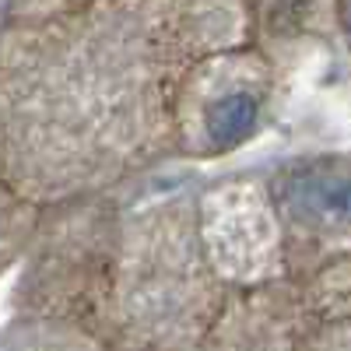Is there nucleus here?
Segmentation results:
<instances>
[{
    "label": "nucleus",
    "instance_id": "nucleus-8",
    "mask_svg": "<svg viewBox=\"0 0 351 351\" xmlns=\"http://www.w3.org/2000/svg\"><path fill=\"white\" fill-rule=\"evenodd\" d=\"M0 351H112L74 324L46 316H18L0 324Z\"/></svg>",
    "mask_w": 351,
    "mask_h": 351
},
{
    "label": "nucleus",
    "instance_id": "nucleus-1",
    "mask_svg": "<svg viewBox=\"0 0 351 351\" xmlns=\"http://www.w3.org/2000/svg\"><path fill=\"white\" fill-rule=\"evenodd\" d=\"M243 0H84L0 21V180L36 208L120 193L176 158V88L246 43Z\"/></svg>",
    "mask_w": 351,
    "mask_h": 351
},
{
    "label": "nucleus",
    "instance_id": "nucleus-13",
    "mask_svg": "<svg viewBox=\"0 0 351 351\" xmlns=\"http://www.w3.org/2000/svg\"><path fill=\"white\" fill-rule=\"evenodd\" d=\"M169 351H204L200 344H183V348H169Z\"/></svg>",
    "mask_w": 351,
    "mask_h": 351
},
{
    "label": "nucleus",
    "instance_id": "nucleus-4",
    "mask_svg": "<svg viewBox=\"0 0 351 351\" xmlns=\"http://www.w3.org/2000/svg\"><path fill=\"white\" fill-rule=\"evenodd\" d=\"M263 180L285 236L288 278L351 256V152L288 158Z\"/></svg>",
    "mask_w": 351,
    "mask_h": 351
},
{
    "label": "nucleus",
    "instance_id": "nucleus-2",
    "mask_svg": "<svg viewBox=\"0 0 351 351\" xmlns=\"http://www.w3.org/2000/svg\"><path fill=\"white\" fill-rule=\"evenodd\" d=\"M225 299L197 232V197L127 204L112 193L88 334L112 351L200 344Z\"/></svg>",
    "mask_w": 351,
    "mask_h": 351
},
{
    "label": "nucleus",
    "instance_id": "nucleus-11",
    "mask_svg": "<svg viewBox=\"0 0 351 351\" xmlns=\"http://www.w3.org/2000/svg\"><path fill=\"white\" fill-rule=\"evenodd\" d=\"M67 4H84V0H11L8 14H32V11H49V8H67Z\"/></svg>",
    "mask_w": 351,
    "mask_h": 351
},
{
    "label": "nucleus",
    "instance_id": "nucleus-5",
    "mask_svg": "<svg viewBox=\"0 0 351 351\" xmlns=\"http://www.w3.org/2000/svg\"><path fill=\"white\" fill-rule=\"evenodd\" d=\"M197 232L225 288L288 278L285 236L263 176H239L197 193Z\"/></svg>",
    "mask_w": 351,
    "mask_h": 351
},
{
    "label": "nucleus",
    "instance_id": "nucleus-6",
    "mask_svg": "<svg viewBox=\"0 0 351 351\" xmlns=\"http://www.w3.org/2000/svg\"><path fill=\"white\" fill-rule=\"evenodd\" d=\"M306 313L295 278L225 288V299L204 330V351H295Z\"/></svg>",
    "mask_w": 351,
    "mask_h": 351
},
{
    "label": "nucleus",
    "instance_id": "nucleus-3",
    "mask_svg": "<svg viewBox=\"0 0 351 351\" xmlns=\"http://www.w3.org/2000/svg\"><path fill=\"white\" fill-rule=\"evenodd\" d=\"M278 64L260 43L200 53L176 88V158L218 162L253 144L274 120Z\"/></svg>",
    "mask_w": 351,
    "mask_h": 351
},
{
    "label": "nucleus",
    "instance_id": "nucleus-9",
    "mask_svg": "<svg viewBox=\"0 0 351 351\" xmlns=\"http://www.w3.org/2000/svg\"><path fill=\"white\" fill-rule=\"evenodd\" d=\"M43 208L18 197L4 180H0V278H4L14 263H21L28 243H32L39 228Z\"/></svg>",
    "mask_w": 351,
    "mask_h": 351
},
{
    "label": "nucleus",
    "instance_id": "nucleus-10",
    "mask_svg": "<svg viewBox=\"0 0 351 351\" xmlns=\"http://www.w3.org/2000/svg\"><path fill=\"white\" fill-rule=\"evenodd\" d=\"M295 351H351V313L306 324Z\"/></svg>",
    "mask_w": 351,
    "mask_h": 351
},
{
    "label": "nucleus",
    "instance_id": "nucleus-12",
    "mask_svg": "<svg viewBox=\"0 0 351 351\" xmlns=\"http://www.w3.org/2000/svg\"><path fill=\"white\" fill-rule=\"evenodd\" d=\"M334 21H337V39L351 56V0H334Z\"/></svg>",
    "mask_w": 351,
    "mask_h": 351
},
{
    "label": "nucleus",
    "instance_id": "nucleus-7",
    "mask_svg": "<svg viewBox=\"0 0 351 351\" xmlns=\"http://www.w3.org/2000/svg\"><path fill=\"white\" fill-rule=\"evenodd\" d=\"M250 14L253 43L263 49L288 46L299 39H327L337 36L334 0H243Z\"/></svg>",
    "mask_w": 351,
    "mask_h": 351
}]
</instances>
